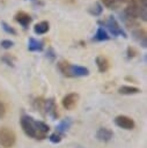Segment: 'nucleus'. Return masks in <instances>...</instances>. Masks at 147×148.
Listing matches in <instances>:
<instances>
[{
	"mask_svg": "<svg viewBox=\"0 0 147 148\" xmlns=\"http://www.w3.org/2000/svg\"><path fill=\"white\" fill-rule=\"evenodd\" d=\"M21 127L23 132L36 140H43L46 138V134L50 131V126L44 121L35 120L30 116H23L21 118Z\"/></svg>",
	"mask_w": 147,
	"mask_h": 148,
	"instance_id": "1",
	"label": "nucleus"
},
{
	"mask_svg": "<svg viewBox=\"0 0 147 148\" xmlns=\"http://www.w3.org/2000/svg\"><path fill=\"white\" fill-rule=\"evenodd\" d=\"M98 24L105 25L108 28V30L113 35V36H123L124 38H126V32L124 31V29L119 25V23L117 22V20L113 16H108V18L105 21H98Z\"/></svg>",
	"mask_w": 147,
	"mask_h": 148,
	"instance_id": "2",
	"label": "nucleus"
},
{
	"mask_svg": "<svg viewBox=\"0 0 147 148\" xmlns=\"http://www.w3.org/2000/svg\"><path fill=\"white\" fill-rule=\"evenodd\" d=\"M16 135L14 131L8 127H0V146L3 148H10L15 145Z\"/></svg>",
	"mask_w": 147,
	"mask_h": 148,
	"instance_id": "3",
	"label": "nucleus"
},
{
	"mask_svg": "<svg viewBox=\"0 0 147 148\" xmlns=\"http://www.w3.org/2000/svg\"><path fill=\"white\" fill-rule=\"evenodd\" d=\"M57 104L54 102L53 98H49V99H44L43 103V108H42V112L44 111L45 114H47L49 117H51L53 120H56L58 118V111H57Z\"/></svg>",
	"mask_w": 147,
	"mask_h": 148,
	"instance_id": "4",
	"label": "nucleus"
},
{
	"mask_svg": "<svg viewBox=\"0 0 147 148\" xmlns=\"http://www.w3.org/2000/svg\"><path fill=\"white\" fill-rule=\"evenodd\" d=\"M115 124H116V126H118V127H120L123 130H127V131L133 130L134 126H135L134 120L132 118L127 117V116H124V114L117 116L115 118Z\"/></svg>",
	"mask_w": 147,
	"mask_h": 148,
	"instance_id": "5",
	"label": "nucleus"
},
{
	"mask_svg": "<svg viewBox=\"0 0 147 148\" xmlns=\"http://www.w3.org/2000/svg\"><path fill=\"white\" fill-rule=\"evenodd\" d=\"M79 102V95L76 92H71L67 94L63 99H61V104L66 110H72L76 106Z\"/></svg>",
	"mask_w": 147,
	"mask_h": 148,
	"instance_id": "6",
	"label": "nucleus"
},
{
	"mask_svg": "<svg viewBox=\"0 0 147 148\" xmlns=\"http://www.w3.org/2000/svg\"><path fill=\"white\" fill-rule=\"evenodd\" d=\"M113 136V132L110 130V128H106V127H101L96 131V139L98 141H102V142H108L112 139Z\"/></svg>",
	"mask_w": 147,
	"mask_h": 148,
	"instance_id": "7",
	"label": "nucleus"
},
{
	"mask_svg": "<svg viewBox=\"0 0 147 148\" xmlns=\"http://www.w3.org/2000/svg\"><path fill=\"white\" fill-rule=\"evenodd\" d=\"M14 20L17 22V23H20L23 28H28V25L30 24V22H31V16L28 14V13H25V12H17L15 15H14Z\"/></svg>",
	"mask_w": 147,
	"mask_h": 148,
	"instance_id": "8",
	"label": "nucleus"
},
{
	"mask_svg": "<svg viewBox=\"0 0 147 148\" xmlns=\"http://www.w3.org/2000/svg\"><path fill=\"white\" fill-rule=\"evenodd\" d=\"M132 35H133V38H134L144 49H146V46H147V36H146V31H145L142 28H138V29L133 30Z\"/></svg>",
	"mask_w": 147,
	"mask_h": 148,
	"instance_id": "9",
	"label": "nucleus"
},
{
	"mask_svg": "<svg viewBox=\"0 0 147 148\" xmlns=\"http://www.w3.org/2000/svg\"><path fill=\"white\" fill-rule=\"evenodd\" d=\"M58 69L61 72L63 75L67 76V77H73V73H72V65L68 62V61H65V60H60L58 64Z\"/></svg>",
	"mask_w": 147,
	"mask_h": 148,
	"instance_id": "10",
	"label": "nucleus"
},
{
	"mask_svg": "<svg viewBox=\"0 0 147 148\" xmlns=\"http://www.w3.org/2000/svg\"><path fill=\"white\" fill-rule=\"evenodd\" d=\"M44 49V44L43 42L34 38V37H30L29 38V42H28V50L31 51V52H41L43 51Z\"/></svg>",
	"mask_w": 147,
	"mask_h": 148,
	"instance_id": "11",
	"label": "nucleus"
},
{
	"mask_svg": "<svg viewBox=\"0 0 147 148\" xmlns=\"http://www.w3.org/2000/svg\"><path fill=\"white\" fill-rule=\"evenodd\" d=\"M95 62H96V66H97V69L100 73H104L108 71L109 68V60L106 59V57L104 56H97L96 59H95Z\"/></svg>",
	"mask_w": 147,
	"mask_h": 148,
	"instance_id": "12",
	"label": "nucleus"
},
{
	"mask_svg": "<svg viewBox=\"0 0 147 148\" xmlns=\"http://www.w3.org/2000/svg\"><path fill=\"white\" fill-rule=\"evenodd\" d=\"M50 29V23L47 21H42V22H38L37 24H35L34 27V32L36 35H43V34H46Z\"/></svg>",
	"mask_w": 147,
	"mask_h": 148,
	"instance_id": "13",
	"label": "nucleus"
},
{
	"mask_svg": "<svg viewBox=\"0 0 147 148\" xmlns=\"http://www.w3.org/2000/svg\"><path fill=\"white\" fill-rule=\"evenodd\" d=\"M72 73H73V77L87 76V75H89V69L87 67H83V66L72 65Z\"/></svg>",
	"mask_w": 147,
	"mask_h": 148,
	"instance_id": "14",
	"label": "nucleus"
},
{
	"mask_svg": "<svg viewBox=\"0 0 147 148\" xmlns=\"http://www.w3.org/2000/svg\"><path fill=\"white\" fill-rule=\"evenodd\" d=\"M93 39L97 40V42H103V40H109L110 36L108 35V32L105 31V29L103 27H98L97 30H96V34L93 37Z\"/></svg>",
	"mask_w": 147,
	"mask_h": 148,
	"instance_id": "15",
	"label": "nucleus"
},
{
	"mask_svg": "<svg viewBox=\"0 0 147 148\" xmlns=\"http://www.w3.org/2000/svg\"><path fill=\"white\" fill-rule=\"evenodd\" d=\"M71 125H72V120H71V118H65L64 120H61V121L58 124V126H57V131H56V132H58V133H60V134L64 135V134L69 130Z\"/></svg>",
	"mask_w": 147,
	"mask_h": 148,
	"instance_id": "16",
	"label": "nucleus"
},
{
	"mask_svg": "<svg viewBox=\"0 0 147 148\" xmlns=\"http://www.w3.org/2000/svg\"><path fill=\"white\" fill-rule=\"evenodd\" d=\"M118 92L122 95H135V94L141 92V90L133 86H122L118 89Z\"/></svg>",
	"mask_w": 147,
	"mask_h": 148,
	"instance_id": "17",
	"label": "nucleus"
},
{
	"mask_svg": "<svg viewBox=\"0 0 147 148\" xmlns=\"http://www.w3.org/2000/svg\"><path fill=\"white\" fill-rule=\"evenodd\" d=\"M88 12H89V14H91L94 16H100L102 14V12H103V7H102V5L100 2H95L94 5H91L88 8Z\"/></svg>",
	"mask_w": 147,
	"mask_h": 148,
	"instance_id": "18",
	"label": "nucleus"
},
{
	"mask_svg": "<svg viewBox=\"0 0 147 148\" xmlns=\"http://www.w3.org/2000/svg\"><path fill=\"white\" fill-rule=\"evenodd\" d=\"M1 60H2V61L6 64V65H8V66L14 67V65H15V58H14L13 56H10L9 53L3 54V56L1 57Z\"/></svg>",
	"mask_w": 147,
	"mask_h": 148,
	"instance_id": "19",
	"label": "nucleus"
},
{
	"mask_svg": "<svg viewBox=\"0 0 147 148\" xmlns=\"http://www.w3.org/2000/svg\"><path fill=\"white\" fill-rule=\"evenodd\" d=\"M63 138H64L63 134H60V133H58V132H54V133H52V134L49 136V140H50L52 143H59V142L63 140Z\"/></svg>",
	"mask_w": 147,
	"mask_h": 148,
	"instance_id": "20",
	"label": "nucleus"
},
{
	"mask_svg": "<svg viewBox=\"0 0 147 148\" xmlns=\"http://www.w3.org/2000/svg\"><path fill=\"white\" fill-rule=\"evenodd\" d=\"M1 27H2V29L7 32V34H9V35H16L17 32H16V30L12 27V25H9L7 22H5V21H2L1 22Z\"/></svg>",
	"mask_w": 147,
	"mask_h": 148,
	"instance_id": "21",
	"label": "nucleus"
},
{
	"mask_svg": "<svg viewBox=\"0 0 147 148\" xmlns=\"http://www.w3.org/2000/svg\"><path fill=\"white\" fill-rule=\"evenodd\" d=\"M126 54H127V58H133L138 54V51L133 47V46H127L126 49Z\"/></svg>",
	"mask_w": 147,
	"mask_h": 148,
	"instance_id": "22",
	"label": "nucleus"
},
{
	"mask_svg": "<svg viewBox=\"0 0 147 148\" xmlns=\"http://www.w3.org/2000/svg\"><path fill=\"white\" fill-rule=\"evenodd\" d=\"M46 57L50 59V61H54L57 54H56V51L53 50V47H49L47 51H46Z\"/></svg>",
	"mask_w": 147,
	"mask_h": 148,
	"instance_id": "23",
	"label": "nucleus"
},
{
	"mask_svg": "<svg viewBox=\"0 0 147 148\" xmlns=\"http://www.w3.org/2000/svg\"><path fill=\"white\" fill-rule=\"evenodd\" d=\"M0 45H1V47H3V49H10V47L14 45V43H13V40H10V39H3V40H1Z\"/></svg>",
	"mask_w": 147,
	"mask_h": 148,
	"instance_id": "24",
	"label": "nucleus"
},
{
	"mask_svg": "<svg viewBox=\"0 0 147 148\" xmlns=\"http://www.w3.org/2000/svg\"><path fill=\"white\" fill-rule=\"evenodd\" d=\"M101 1L105 7H112L116 2V0H101Z\"/></svg>",
	"mask_w": 147,
	"mask_h": 148,
	"instance_id": "25",
	"label": "nucleus"
},
{
	"mask_svg": "<svg viewBox=\"0 0 147 148\" xmlns=\"http://www.w3.org/2000/svg\"><path fill=\"white\" fill-rule=\"evenodd\" d=\"M6 113V108H5V104L0 101V118H2Z\"/></svg>",
	"mask_w": 147,
	"mask_h": 148,
	"instance_id": "26",
	"label": "nucleus"
},
{
	"mask_svg": "<svg viewBox=\"0 0 147 148\" xmlns=\"http://www.w3.org/2000/svg\"><path fill=\"white\" fill-rule=\"evenodd\" d=\"M118 1H119V2H127V3H130L132 0H118Z\"/></svg>",
	"mask_w": 147,
	"mask_h": 148,
	"instance_id": "27",
	"label": "nucleus"
},
{
	"mask_svg": "<svg viewBox=\"0 0 147 148\" xmlns=\"http://www.w3.org/2000/svg\"><path fill=\"white\" fill-rule=\"evenodd\" d=\"M31 1H34V2L36 3V5H38V3H41V5H43L42 2H39V0H31Z\"/></svg>",
	"mask_w": 147,
	"mask_h": 148,
	"instance_id": "28",
	"label": "nucleus"
}]
</instances>
